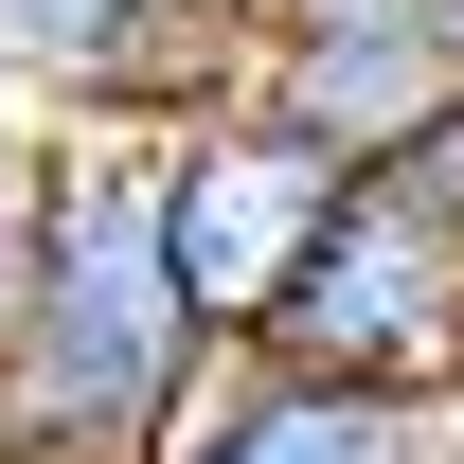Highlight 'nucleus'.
Wrapping results in <instances>:
<instances>
[{"label":"nucleus","instance_id":"11","mask_svg":"<svg viewBox=\"0 0 464 464\" xmlns=\"http://www.w3.org/2000/svg\"><path fill=\"white\" fill-rule=\"evenodd\" d=\"M447 36H464V0H447Z\"/></svg>","mask_w":464,"mask_h":464},{"label":"nucleus","instance_id":"8","mask_svg":"<svg viewBox=\"0 0 464 464\" xmlns=\"http://www.w3.org/2000/svg\"><path fill=\"white\" fill-rule=\"evenodd\" d=\"M268 36H447V0H250Z\"/></svg>","mask_w":464,"mask_h":464},{"label":"nucleus","instance_id":"5","mask_svg":"<svg viewBox=\"0 0 464 464\" xmlns=\"http://www.w3.org/2000/svg\"><path fill=\"white\" fill-rule=\"evenodd\" d=\"M161 464H447V411L340 393V375H286V357H215L197 411L161 429Z\"/></svg>","mask_w":464,"mask_h":464},{"label":"nucleus","instance_id":"1","mask_svg":"<svg viewBox=\"0 0 464 464\" xmlns=\"http://www.w3.org/2000/svg\"><path fill=\"white\" fill-rule=\"evenodd\" d=\"M215 340L161 268V161L54 143V232H36V304L0 340V464H161L197 411Z\"/></svg>","mask_w":464,"mask_h":464},{"label":"nucleus","instance_id":"4","mask_svg":"<svg viewBox=\"0 0 464 464\" xmlns=\"http://www.w3.org/2000/svg\"><path fill=\"white\" fill-rule=\"evenodd\" d=\"M250 72H268V18H250V0H143L90 72H54V143L161 161V143H197V125L250 108Z\"/></svg>","mask_w":464,"mask_h":464},{"label":"nucleus","instance_id":"3","mask_svg":"<svg viewBox=\"0 0 464 464\" xmlns=\"http://www.w3.org/2000/svg\"><path fill=\"white\" fill-rule=\"evenodd\" d=\"M340 215V161H304L286 125H197V143H161V268L179 304H197V340L250 357V322H268V286L304 268V232Z\"/></svg>","mask_w":464,"mask_h":464},{"label":"nucleus","instance_id":"9","mask_svg":"<svg viewBox=\"0 0 464 464\" xmlns=\"http://www.w3.org/2000/svg\"><path fill=\"white\" fill-rule=\"evenodd\" d=\"M36 143H54V108H36V54L0 36V161H36Z\"/></svg>","mask_w":464,"mask_h":464},{"label":"nucleus","instance_id":"7","mask_svg":"<svg viewBox=\"0 0 464 464\" xmlns=\"http://www.w3.org/2000/svg\"><path fill=\"white\" fill-rule=\"evenodd\" d=\"M36 232H54V143L0 161V340H18V304H36Z\"/></svg>","mask_w":464,"mask_h":464},{"label":"nucleus","instance_id":"10","mask_svg":"<svg viewBox=\"0 0 464 464\" xmlns=\"http://www.w3.org/2000/svg\"><path fill=\"white\" fill-rule=\"evenodd\" d=\"M447 143H464V72H447Z\"/></svg>","mask_w":464,"mask_h":464},{"label":"nucleus","instance_id":"6","mask_svg":"<svg viewBox=\"0 0 464 464\" xmlns=\"http://www.w3.org/2000/svg\"><path fill=\"white\" fill-rule=\"evenodd\" d=\"M125 18H143V0H0V36L36 54V108H54V72H90V54H108Z\"/></svg>","mask_w":464,"mask_h":464},{"label":"nucleus","instance_id":"2","mask_svg":"<svg viewBox=\"0 0 464 464\" xmlns=\"http://www.w3.org/2000/svg\"><path fill=\"white\" fill-rule=\"evenodd\" d=\"M250 357L286 375H340V393H393V411H447L464 393V215L429 179H340V215L304 232V268L268 286Z\"/></svg>","mask_w":464,"mask_h":464}]
</instances>
